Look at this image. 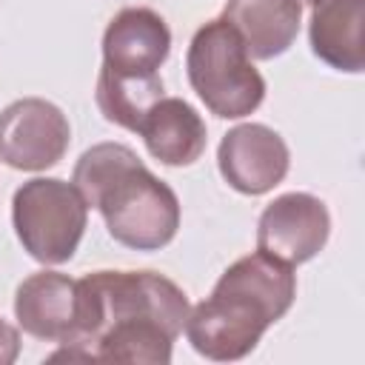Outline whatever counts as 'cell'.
<instances>
[{"label": "cell", "instance_id": "obj_5", "mask_svg": "<svg viewBox=\"0 0 365 365\" xmlns=\"http://www.w3.org/2000/svg\"><path fill=\"white\" fill-rule=\"evenodd\" d=\"M11 220L17 240L37 262L60 265L74 257L83 240L88 205L71 182L37 177L14 191Z\"/></svg>", "mask_w": 365, "mask_h": 365}, {"label": "cell", "instance_id": "obj_6", "mask_svg": "<svg viewBox=\"0 0 365 365\" xmlns=\"http://www.w3.org/2000/svg\"><path fill=\"white\" fill-rule=\"evenodd\" d=\"M68 137L71 128L66 114L43 97L14 100L0 114V160L11 168H51L57 160H63Z\"/></svg>", "mask_w": 365, "mask_h": 365}, {"label": "cell", "instance_id": "obj_7", "mask_svg": "<svg viewBox=\"0 0 365 365\" xmlns=\"http://www.w3.org/2000/svg\"><path fill=\"white\" fill-rule=\"evenodd\" d=\"M331 234V217L322 200L291 191L265 205L257 225V251L288 262L291 268L317 257Z\"/></svg>", "mask_w": 365, "mask_h": 365}, {"label": "cell", "instance_id": "obj_10", "mask_svg": "<svg viewBox=\"0 0 365 365\" xmlns=\"http://www.w3.org/2000/svg\"><path fill=\"white\" fill-rule=\"evenodd\" d=\"M77 279L57 271L31 274L17 285L14 317L20 328L46 342H63L74 328Z\"/></svg>", "mask_w": 365, "mask_h": 365}, {"label": "cell", "instance_id": "obj_9", "mask_svg": "<svg viewBox=\"0 0 365 365\" xmlns=\"http://www.w3.org/2000/svg\"><path fill=\"white\" fill-rule=\"evenodd\" d=\"M171 48L165 20L151 9H123L103 34V68L157 74Z\"/></svg>", "mask_w": 365, "mask_h": 365}, {"label": "cell", "instance_id": "obj_2", "mask_svg": "<svg viewBox=\"0 0 365 365\" xmlns=\"http://www.w3.org/2000/svg\"><path fill=\"white\" fill-rule=\"evenodd\" d=\"M74 188L97 208L108 234L137 251L168 245L180 228V200L123 143L91 145L74 165Z\"/></svg>", "mask_w": 365, "mask_h": 365}, {"label": "cell", "instance_id": "obj_14", "mask_svg": "<svg viewBox=\"0 0 365 365\" xmlns=\"http://www.w3.org/2000/svg\"><path fill=\"white\" fill-rule=\"evenodd\" d=\"M163 97L160 74H131L100 68L97 77V106L108 123L137 131L148 108Z\"/></svg>", "mask_w": 365, "mask_h": 365}, {"label": "cell", "instance_id": "obj_13", "mask_svg": "<svg viewBox=\"0 0 365 365\" xmlns=\"http://www.w3.org/2000/svg\"><path fill=\"white\" fill-rule=\"evenodd\" d=\"M137 131L148 154L165 165H191L205 148V123L180 97H160Z\"/></svg>", "mask_w": 365, "mask_h": 365}, {"label": "cell", "instance_id": "obj_3", "mask_svg": "<svg viewBox=\"0 0 365 365\" xmlns=\"http://www.w3.org/2000/svg\"><path fill=\"white\" fill-rule=\"evenodd\" d=\"M188 317V297L168 277L154 271H94L77 279V314L71 334L51 354V362H77L80 351L103 331L131 319H160L177 334Z\"/></svg>", "mask_w": 365, "mask_h": 365}, {"label": "cell", "instance_id": "obj_12", "mask_svg": "<svg viewBox=\"0 0 365 365\" xmlns=\"http://www.w3.org/2000/svg\"><path fill=\"white\" fill-rule=\"evenodd\" d=\"M311 48L339 71L365 66V0H314Z\"/></svg>", "mask_w": 365, "mask_h": 365}, {"label": "cell", "instance_id": "obj_11", "mask_svg": "<svg viewBox=\"0 0 365 365\" xmlns=\"http://www.w3.org/2000/svg\"><path fill=\"white\" fill-rule=\"evenodd\" d=\"M302 0H228L222 20L240 34L248 57L271 60L297 40Z\"/></svg>", "mask_w": 365, "mask_h": 365}, {"label": "cell", "instance_id": "obj_15", "mask_svg": "<svg viewBox=\"0 0 365 365\" xmlns=\"http://www.w3.org/2000/svg\"><path fill=\"white\" fill-rule=\"evenodd\" d=\"M17 351H20V336H17V328L9 325L3 317H0V365H9L17 359Z\"/></svg>", "mask_w": 365, "mask_h": 365}, {"label": "cell", "instance_id": "obj_8", "mask_svg": "<svg viewBox=\"0 0 365 365\" xmlns=\"http://www.w3.org/2000/svg\"><path fill=\"white\" fill-rule=\"evenodd\" d=\"M217 163L220 174L231 188L257 197L282 182V177L288 174L291 154L285 140L274 128L262 123H245L222 137Z\"/></svg>", "mask_w": 365, "mask_h": 365}, {"label": "cell", "instance_id": "obj_1", "mask_svg": "<svg viewBox=\"0 0 365 365\" xmlns=\"http://www.w3.org/2000/svg\"><path fill=\"white\" fill-rule=\"evenodd\" d=\"M297 297L288 262L262 251L240 257L222 271L208 299L188 308L185 336L208 359H240L257 348L268 325L282 319Z\"/></svg>", "mask_w": 365, "mask_h": 365}, {"label": "cell", "instance_id": "obj_4", "mask_svg": "<svg viewBox=\"0 0 365 365\" xmlns=\"http://www.w3.org/2000/svg\"><path fill=\"white\" fill-rule=\"evenodd\" d=\"M188 80L197 97L225 120L251 114L265 97V80L254 68L240 34L228 20H208L188 46Z\"/></svg>", "mask_w": 365, "mask_h": 365}]
</instances>
